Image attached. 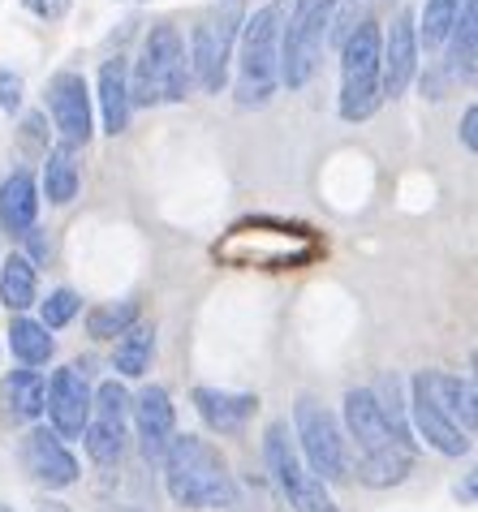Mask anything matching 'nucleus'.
I'll list each match as a JSON object with an SVG mask.
<instances>
[{
  "label": "nucleus",
  "instance_id": "9d476101",
  "mask_svg": "<svg viewBox=\"0 0 478 512\" xmlns=\"http://www.w3.org/2000/svg\"><path fill=\"white\" fill-rule=\"evenodd\" d=\"M263 457H267V469H272L276 487L285 491V500L293 512H341L336 500L328 495V487L306 469L298 444H293L289 426L285 422H272L263 435Z\"/></svg>",
  "mask_w": 478,
  "mask_h": 512
},
{
  "label": "nucleus",
  "instance_id": "cd10ccee",
  "mask_svg": "<svg viewBox=\"0 0 478 512\" xmlns=\"http://www.w3.org/2000/svg\"><path fill=\"white\" fill-rule=\"evenodd\" d=\"M466 0H427L423 5V18H414V31H418V48L427 52H440L448 31L457 26V13Z\"/></svg>",
  "mask_w": 478,
  "mask_h": 512
},
{
  "label": "nucleus",
  "instance_id": "6ab92c4d",
  "mask_svg": "<svg viewBox=\"0 0 478 512\" xmlns=\"http://www.w3.org/2000/svg\"><path fill=\"white\" fill-rule=\"evenodd\" d=\"M35 216H39V186L26 168H18L0 186V229L9 237H26L35 229Z\"/></svg>",
  "mask_w": 478,
  "mask_h": 512
},
{
  "label": "nucleus",
  "instance_id": "72a5a7b5",
  "mask_svg": "<svg viewBox=\"0 0 478 512\" xmlns=\"http://www.w3.org/2000/svg\"><path fill=\"white\" fill-rule=\"evenodd\" d=\"M474 130H478V108L470 104V108H466V117H461V142H466V151H470V155L478 151V134H474Z\"/></svg>",
  "mask_w": 478,
  "mask_h": 512
},
{
  "label": "nucleus",
  "instance_id": "1a4fd4ad",
  "mask_svg": "<svg viewBox=\"0 0 478 512\" xmlns=\"http://www.w3.org/2000/svg\"><path fill=\"white\" fill-rule=\"evenodd\" d=\"M379 26H358L354 35H345L341 44V108L345 121H367L379 108Z\"/></svg>",
  "mask_w": 478,
  "mask_h": 512
},
{
  "label": "nucleus",
  "instance_id": "4468645a",
  "mask_svg": "<svg viewBox=\"0 0 478 512\" xmlns=\"http://www.w3.org/2000/svg\"><path fill=\"white\" fill-rule=\"evenodd\" d=\"M44 409L52 418V435L56 439H82L91 418V383L78 366H61L52 375L48 392H44Z\"/></svg>",
  "mask_w": 478,
  "mask_h": 512
},
{
  "label": "nucleus",
  "instance_id": "b1692460",
  "mask_svg": "<svg viewBox=\"0 0 478 512\" xmlns=\"http://www.w3.org/2000/svg\"><path fill=\"white\" fill-rule=\"evenodd\" d=\"M39 297V280H35V263L26 259V254H9L5 263H0V302H5L13 315H22V310H31Z\"/></svg>",
  "mask_w": 478,
  "mask_h": 512
},
{
  "label": "nucleus",
  "instance_id": "2f4dec72",
  "mask_svg": "<svg viewBox=\"0 0 478 512\" xmlns=\"http://www.w3.org/2000/svg\"><path fill=\"white\" fill-rule=\"evenodd\" d=\"M22 74H13V69H0V108L5 112H18L22 108Z\"/></svg>",
  "mask_w": 478,
  "mask_h": 512
},
{
  "label": "nucleus",
  "instance_id": "f8f14e48",
  "mask_svg": "<svg viewBox=\"0 0 478 512\" xmlns=\"http://www.w3.org/2000/svg\"><path fill=\"white\" fill-rule=\"evenodd\" d=\"M48 112H52L56 134H61V147L78 151L91 142L95 121H91V91H87V78L82 74L61 69V74L48 82Z\"/></svg>",
  "mask_w": 478,
  "mask_h": 512
},
{
  "label": "nucleus",
  "instance_id": "9b49d317",
  "mask_svg": "<svg viewBox=\"0 0 478 512\" xmlns=\"http://www.w3.org/2000/svg\"><path fill=\"white\" fill-rule=\"evenodd\" d=\"M125 435H130V392L117 379H104L91 392V418H87V452L95 465H117L125 452Z\"/></svg>",
  "mask_w": 478,
  "mask_h": 512
},
{
  "label": "nucleus",
  "instance_id": "6e6552de",
  "mask_svg": "<svg viewBox=\"0 0 478 512\" xmlns=\"http://www.w3.org/2000/svg\"><path fill=\"white\" fill-rule=\"evenodd\" d=\"M293 435H298V452H302L306 469H311L319 482L349 478V448H345L341 422H336L315 396H298V405H293Z\"/></svg>",
  "mask_w": 478,
  "mask_h": 512
},
{
  "label": "nucleus",
  "instance_id": "bb28decb",
  "mask_svg": "<svg viewBox=\"0 0 478 512\" xmlns=\"http://www.w3.org/2000/svg\"><path fill=\"white\" fill-rule=\"evenodd\" d=\"M44 194L56 207L74 203V194H78V160H74L69 147H61V142H56V147L48 151V160H44Z\"/></svg>",
  "mask_w": 478,
  "mask_h": 512
},
{
  "label": "nucleus",
  "instance_id": "5701e85b",
  "mask_svg": "<svg viewBox=\"0 0 478 512\" xmlns=\"http://www.w3.org/2000/svg\"><path fill=\"white\" fill-rule=\"evenodd\" d=\"M478 5L466 0L457 13V26L448 31L444 48H448V61H444V74L453 82H474V39H478Z\"/></svg>",
  "mask_w": 478,
  "mask_h": 512
},
{
  "label": "nucleus",
  "instance_id": "c756f323",
  "mask_svg": "<svg viewBox=\"0 0 478 512\" xmlns=\"http://www.w3.org/2000/svg\"><path fill=\"white\" fill-rule=\"evenodd\" d=\"M134 323H138V306L134 302H108V306H95L87 315V332L95 340H112V336L130 332Z\"/></svg>",
  "mask_w": 478,
  "mask_h": 512
},
{
  "label": "nucleus",
  "instance_id": "f3484780",
  "mask_svg": "<svg viewBox=\"0 0 478 512\" xmlns=\"http://www.w3.org/2000/svg\"><path fill=\"white\" fill-rule=\"evenodd\" d=\"M134 426H138V444H143V457L147 461H164L168 444H173V426H177V414H173V396H168L160 383L138 392L134 401Z\"/></svg>",
  "mask_w": 478,
  "mask_h": 512
},
{
  "label": "nucleus",
  "instance_id": "f257e3e1",
  "mask_svg": "<svg viewBox=\"0 0 478 512\" xmlns=\"http://www.w3.org/2000/svg\"><path fill=\"white\" fill-rule=\"evenodd\" d=\"M345 422L358 448V478L367 487H397L414 469V444L401 422L384 414L371 388L345 392Z\"/></svg>",
  "mask_w": 478,
  "mask_h": 512
},
{
  "label": "nucleus",
  "instance_id": "4be33fe9",
  "mask_svg": "<svg viewBox=\"0 0 478 512\" xmlns=\"http://www.w3.org/2000/svg\"><path fill=\"white\" fill-rule=\"evenodd\" d=\"M44 392L48 383L39 371H9L5 383H0V405L13 422H35L44 414Z\"/></svg>",
  "mask_w": 478,
  "mask_h": 512
},
{
  "label": "nucleus",
  "instance_id": "a878e982",
  "mask_svg": "<svg viewBox=\"0 0 478 512\" xmlns=\"http://www.w3.org/2000/svg\"><path fill=\"white\" fill-rule=\"evenodd\" d=\"M151 353H156V327L151 323H134L130 332L117 336V371L125 379H143L147 366H151Z\"/></svg>",
  "mask_w": 478,
  "mask_h": 512
},
{
  "label": "nucleus",
  "instance_id": "2eb2a0df",
  "mask_svg": "<svg viewBox=\"0 0 478 512\" xmlns=\"http://www.w3.org/2000/svg\"><path fill=\"white\" fill-rule=\"evenodd\" d=\"M410 388H418L427 401L440 409V414L457 426L461 435L474 439V422H478V396H474V379H457V375H444V371H423Z\"/></svg>",
  "mask_w": 478,
  "mask_h": 512
},
{
  "label": "nucleus",
  "instance_id": "39448f33",
  "mask_svg": "<svg viewBox=\"0 0 478 512\" xmlns=\"http://www.w3.org/2000/svg\"><path fill=\"white\" fill-rule=\"evenodd\" d=\"M186 91H190L186 39H181L173 22L151 26L130 74V104H143V108L177 104V99H186Z\"/></svg>",
  "mask_w": 478,
  "mask_h": 512
},
{
  "label": "nucleus",
  "instance_id": "a211bd4d",
  "mask_svg": "<svg viewBox=\"0 0 478 512\" xmlns=\"http://www.w3.org/2000/svg\"><path fill=\"white\" fill-rule=\"evenodd\" d=\"M194 409L199 418L220 435H237L242 426L255 418L259 396L250 392H224V388H194Z\"/></svg>",
  "mask_w": 478,
  "mask_h": 512
},
{
  "label": "nucleus",
  "instance_id": "473e14b6",
  "mask_svg": "<svg viewBox=\"0 0 478 512\" xmlns=\"http://www.w3.org/2000/svg\"><path fill=\"white\" fill-rule=\"evenodd\" d=\"M26 9L35 13V18H44V22H56V18H65L69 13V5H74V0H22Z\"/></svg>",
  "mask_w": 478,
  "mask_h": 512
},
{
  "label": "nucleus",
  "instance_id": "7c9ffc66",
  "mask_svg": "<svg viewBox=\"0 0 478 512\" xmlns=\"http://www.w3.org/2000/svg\"><path fill=\"white\" fill-rule=\"evenodd\" d=\"M82 310V302H78V293H69V289H56V293H48V302H44V323L48 332H56V327H65L69 319H74Z\"/></svg>",
  "mask_w": 478,
  "mask_h": 512
},
{
  "label": "nucleus",
  "instance_id": "20e7f679",
  "mask_svg": "<svg viewBox=\"0 0 478 512\" xmlns=\"http://www.w3.org/2000/svg\"><path fill=\"white\" fill-rule=\"evenodd\" d=\"M319 254V241L298 229V224L280 220H255L237 224V229L216 241V259L229 267H267V272H289V267H306Z\"/></svg>",
  "mask_w": 478,
  "mask_h": 512
},
{
  "label": "nucleus",
  "instance_id": "ddd939ff",
  "mask_svg": "<svg viewBox=\"0 0 478 512\" xmlns=\"http://www.w3.org/2000/svg\"><path fill=\"white\" fill-rule=\"evenodd\" d=\"M418 31H414V13L401 9L392 18L388 35H379V95L397 99L405 95V87L414 82L418 74Z\"/></svg>",
  "mask_w": 478,
  "mask_h": 512
},
{
  "label": "nucleus",
  "instance_id": "7ed1b4c3",
  "mask_svg": "<svg viewBox=\"0 0 478 512\" xmlns=\"http://www.w3.org/2000/svg\"><path fill=\"white\" fill-rule=\"evenodd\" d=\"M289 5L285 0H267L255 9L237 31V104L242 108H263L280 87V26H285Z\"/></svg>",
  "mask_w": 478,
  "mask_h": 512
},
{
  "label": "nucleus",
  "instance_id": "dca6fc26",
  "mask_svg": "<svg viewBox=\"0 0 478 512\" xmlns=\"http://www.w3.org/2000/svg\"><path fill=\"white\" fill-rule=\"evenodd\" d=\"M22 465H26V474L35 482H44V487H74L78 482L74 452L65 448V439H56L44 426H35V431L22 439Z\"/></svg>",
  "mask_w": 478,
  "mask_h": 512
},
{
  "label": "nucleus",
  "instance_id": "393cba45",
  "mask_svg": "<svg viewBox=\"0 0 478 512\" xmlns=\"http://www.w3.org/2000/svg\"><path fill=\"white\" fill-rule=\"evenodd\" d=\"M9 349H13V358H18L26 371L31 366H44L52 353H56V340L48 336V327L44 323H35V319H13L9 323Z\"/></svg>",
  "mask_w": 478,
  "mask_h": 512
},
{
  "label": "nucleus",
  "instance_id": "aec40b11",
  "mask_svg": "<svg viewBox=\"0 0 478 512\" xmlns=\"http://www.w3.org/2000/svg\"><path fill=\"white\" fill-rule=\"evenodd\" d=\"M100 121H104V134H125V125H130V65L121 61V56H112L104 61L100 69Z\"/></svg>",
  "mask_w": 478,
  "mask_h": 512
},
{
  "label": "nucleus",
  "instance_id": "f704fd0d",
  "mask_svg": "<svg viewBox=\"0 0 478 512\" xmlns=\"http://www.w3.org/2000/svg\"><path fill=\"white\" fill-rule=\"evenodd\" d=\"M0 512H13V508H0Z\"/></svg>",
  "mask_w": 478,
  "mask_h": 512
},
{
  "label": "nucleus",
  "instance_id": "f03ea898",
  "mask_svg": "<svg viewBox=\"0 0 478 512\" xmlns=\"http://www.w3.org/2000/svg\"><path fill=\"white\" fill-rule=\"evenodd\" d=\"M164 487L177 508H237V482L224 465L220 448L199 435H173L164 452Z\"/></svg>",
  "mask_w": 478,
  "mask_h": 512
},
{
  "label": "nucleus",
  "instance_id": "423d86ee",
  "mask_svg": "<svg viewBox=\"0 0 478 512\" xmlns=\"http://www.w3.org/2000/svg\"><path fill=\"white\" fill-rule=\"evenodd\" d=\"M336 0H293L280 26V82L289 91H302L315 78L319 56L328 48Z\"/></svg>",
  "mask_w": 478,
  "mask_h": 512
},
{
  "label": "nucleus",
  "instance_id": "0eeeda50",
  "mask_svg": "<svg viewBox=\"0 0 478 512\" xmlns=\"http://www.w3.org/2000/svg\"><path fill=\"white\" fill-rule=\"evenodd\" d=\"M246 13L237 0H229V5H216L207 9L199 26H194L190 35V82H199L203 91H220L224 78H229V65H233V48H237V31H242Z\"/></svg>",
  "mask_w": 478,
  "mask_h": 512
},
{
  "label": "nucleus",
  "instance_id": "412c9836",
  "mask_svg": "<svg viewBox=\"0 0 478 512\" xmlns=\"http://www.w3.org/2000/svg\"><path fill=\"white\" fill-rule=\"evenodd\" d=\"M410 418H414V431L423 435L435 452H444V457H466L470 452V435H461L418 388H410Z\"/></svg>",
  "mask_w": 478,
  "mask_h": 512
},
{
  "label": "nucleus",
  "instance_id": "c85d7f7f",
  "mask_svg": "<svg viewBox=\"0 0 478 512\" xmlns=\"http://www.w3.org/2000/svg\"><path fill=\"white\" fill-rule=\"evenodd\" d=\"M384 5H392V0H336L328 44H345V35H354L358 26H371L375 13L384 9Z\"/></svg>",
  "mask_w": 478,
  "mask_h": 512
}]
</instances>
